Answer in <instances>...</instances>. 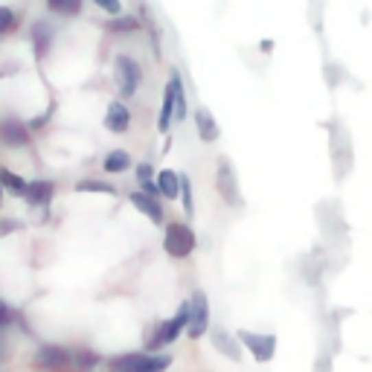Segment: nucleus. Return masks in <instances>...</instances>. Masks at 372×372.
<instances>
[{
    "instance_id": "nucleus-1",
    "label": "nucleus",
    "mask_w": 372,
    "mask_h": 372,
    "mask_svg": "<svg viewBox=\"0 0 372 372\" xmlns=\"http://www.w3.org/2000/svg\"><path fill=\"white\" fill-rule=\"evenodd\" d=\"M114 79H117V91L119 96H134L140 91V82H143V67L140 61L128 56V53H119L114 58Z\"/></svg>"
},
{
    "instance_id": "nucleus-2",
    "label": "nucleus",
    "mask_w": 372,
    "mask_h": 372,
    "mask_svg": "<svg viewBox=\"0 0 372 372\" xmlns=\"http://www.w3.org/2000/svg\"><path fill=\"white\" fill-rule=\"evenodd\" d=\"M172 361L166 355H119L111 361V372H163Z\"/></svg>"
},
{
    "instance_id": "nucleus-3",
    "label": "nucleus",
    "mask_w": 372,
    "mask_h": 372,
    "mask_svg": "<svg viewBox=\"0 0 372 372\" xmlns=\"http://www.w3.org/2000/svg\"><path fill=\"white\" fill-rule=\"evenodd\" d=\"M216 189L221 195V201L227 207H242V195H239V181H235V172L233 163L227 157H218V166H216Z\"/></svg>"
},
{
    "instance_id": "nucleus-4",
    "label": "nucleus",
    "mask_w": 372,
    "mask_h": 372,
    "mask_svg": "<svg viewBox=\"0 0 372 372\" xmlns=\"http://www.w3.org/2000/svg\"><path fill=\"white\" fill-rule=\"evenodd\" d=\"M163 247H166L169 256L186 259V256L195 251V233H192V227H186V224H169Z\"/></svg>"
},
{
    "instance_id": "nucleus-5",
    "label": "nucleus",
    "mask_w": 372,
    "mask_h": 372,
    "mask_svg": "<svg viewBox=\"0 0 372 372\" xmlns=\"http://www.w3.org/2000/svg\"><path fill=\"white\" fill-rule=\"evenodd\" d=\"M186 312H189V320H186V332L192 338H201L209 326V305H207V294L204 291H195L192 300L186 303Z\"/></svg>"
},
{
    "instance_id": "nucleus-6",
    "label": "nucleus",
    "mask_w": 372,
    "mask_h": 372,
    "mask_svg": "<svg viewBox=\"0 0 372 372\" xmlns=\"http://www.w3.org/2000/svg\"><path fill=\"white\" fill-rule=\"evenodd\" d=\"M30 41H32L35 58H38V61L47 58L49 49H53V44H56V27L49 21H44V18H35L32 27H30Z\"/></svg>"
},
{
    "instance_id": "nucleus-7",
    "label": "nucleus",
    "mask_w": 372,
    "mask_h": 372,
    "mask_svg": "<svg viewBox=\"0 0 372 372\" xmlns=\"http://www.w3.org/2000/svg\"><path fill=\"white\" fill-rule=\"evenodd\" d=\"M0 143L9 146V148L30 146V128L23 126L18 117H3L0 119Z\"/></svg>"
},
{
    "instance_id": "nucleus-8",
    "label": "nucleus",
    "mask_w": 372,
    "mask_h": 372,
    "mask_svg": "<svg viewBox=\"0 0 372 372\" xmlns=\"http://www.w3.org/2000/svg\"><path fill=\"white\" fill-rule=\"evenodd\" d=\"M242 338V343L247 346V349L253 352V358L256 361H270L274 358V352H277V338L274 334H256V332H242L239 334Z\"/></svg>"
},
{
    "instance_id": "nucleus-9",
    "label": "nucleus",
    "mask_w": 372,
    "mask_h": 372,
    "mask_svg": "<svg viewBox=\"0 0 372 372\" xmlns=\"http://www.w3.org/2000/svg\"><path fill=\"white\" fill-rule=\"evenodd\" d=\"M105 128L111 134H126L131 128V111L122 102H111L105 111Z\"/></svg>"
},
{
    "instance_id": "nucleus-10",
    "label": "nucleus",
    "mask_w": 372,
    "mask_h": 372,
    "mask_svg": "<svg viewBox=\"0 0 372 372\" xmlns=\"http://www.w3.org/2000/svg\"><path fill=\"white\" fill-rule=\"evenodd\" d=\"M186 320H189V312H186V305L181 308V314L175 317V320H169V323H163L160 326V332H157V338L148 343V349L152 346H166V343H175L178 340V334L183 332V326H186Z\"/></svg>"
},
{
    "instance_id": "nucleus-11",
    "label": "nucleus",
    "mask_w": 372,
    "mask_h": 372,
    "mask_svg": "<svg viewBox=\"0 0 372 372\" xmlns=\"http://www.w3.org/2000/svg\"><path fill=\"white\" fill-rule=\"evenodd\" d=\"M35 364L44 367V369H65L70 364V355L65 346H41L38 355H35Z\"/></svg>"
},
{
    "instance_id": "nucleus-12",
    "label": "nucleus",
    "mask_w": 372,
    "mask_h": 372,
    "mask_svg": "<svg viewBox=\"0 0 372 372\" xmlns=\"http://www.w3.org/2000/svg\"><path fill=\"white\" fill-rule=\"evenodd\" d=\"M53 192H56L53 181H32V183H27V189H23V198H27L30 207H47Z\"/></svg>"
},
{
    "instance_id": "nucleus-13",
    "label": "nucleus",
    "mask_w": 372,
    "mask_h": 372,
    "mask_svg": "<svg viewBox=\"0 0 372 372\" xmlns=\"http://www.w3.org/2000/svg\"><path fill=\"white\" fill-rule=\"evenodd\" d=\"M131 204L137 207L146 218H152L154 224H163V207H160V201H157L154 195H146L143 189L140 192H131Z\"/></svg>"
},
{
    "instance_id": "nucleus-14",
    "label": "nucleus",
    "mask_w": 372,
    "mask_h": 372,
    "mask_svg": "<svg viewBox=\"0 0 372 372\" xmlns=\"http://www.w3.org/2000/svg\"><path fill=\"white\" fill-rule=\"evenodd\" d=\"M195 128H198V137H201V143H216L218 140V122L213 119V114H209L207 108H198L195 111Z\"/></svg>"
},
{
    "instance_id": "nucleus-15",
    "label": "nucleus",
    "mask_w": 372,
    "mask_h": 372,
    "mask_svg": "<svg viewBox=\"0 0 372 372\" xmlns=\"http://www.w3.org/2000/svg\"><path fill=\"white\" fill-rule=\"evenodd\" d=\"M166 88L172 93V105H175V122H183L186 119V91H183V79L178 70H172Z\"/></svg>"
},
{
    "instance_id": "nucleus-16",
    "label": "nucleus",
    "mask_w": 372,
    "mask_h": 372,
    "mask_svg": "<svg viewBox=\"0 0 372 372\" xmlns=\"http://www.w3.org/2000/svg\"><path fill=\"white\" fill-rule=\"evenodd\" d=\"M84 0H47V12L56 18H79Z\"/></svg>"
},
{
    "instance_id": "nucleus-17",
    "label": "nucleus",
    "mask_w": 372,
    "mask_h": 372,
    "mask_svg": "<svg viewBox=\"0 0 372 372\" xmlns=\"http://www.w3.org/2000/svg\"><path fill=\"white\" fill-rule=\"evenodd\" d=\"M128 166H131V154L126 148H114V152H108L102 160V169L111 172V175H122V172H128Z\"/></svg>"
},
{
    "instance_id": "nucleus-18",
    "label": "nucleus",
    "mask_w": 372,
    "mask_h": 372,
    "mask_svg": "<svg viewBox=\"0 0 372 372\" xmlns=\"http://www.w3.org/2000/svg\"><path fill=\"white\" fill-rule=\"evenodd\" d=\"M157 186H160V195L169 198V201H175V198H181V175L172 169H163L157 175Z\"/></svg>"
},
{
    "instance_id": "nucleus-19",
    "label": "nucleus",
    "mask_w": 372,
    "mask_h": 372,
    "mask_svg": "<svg viewBox=\"0 0 372 372\" xmlns=\"http://www.w3.org/2000/svg\"><path fill=\"white\" fill-rule=\"evenodd\" d=\"M213 343H216V349L218 352H224L227 358H230V361H239V349H235V340L230 338V334L227 332H221V329H213Z\"/></svg>"
},
{
    "instance_id": "nucleus-20",
    "label": "nucleus",
    "mask_w": 372,
    "mask_h": 372,
    "mask_svg": "<svg viewBox=\"0 0 372 372\" xmlns=\"http://www.w3.org/2000/svg\"><path fill=\"white\" fill-rule=\"evenodd\" d=\"M108 32H137L140 30V18L137 15H114V21L105 23Z\"/></svg>"
},
{
    "instance_id": "nucleus-21",
    "label": "nucleus",
    "mask_w": 372,
    "mask_h": 372,
    "mask_svg": "<svg viewBox=\"0 0 372 372\" xmlns=\"http://www.w3.org/2000/svg\"><path fill=\"white\" fill-rule=\"evenodd\" d=\"M0 186H3V189H9L12 195H21V198H23V189H27V181H23L21 175H15L12 169H0Z\"/></svg>"
},
{
    "instance_id": "nucleus-22",
    "label": "nucleus",
    "mask_w": 372,
    "mask_h": 372,
    "mask_svg": "<svg viewBox=\"0 0 372 372\" xmlns=\"http://www.w3.org/2000/svg\"><path fill=\"white\" fill-rule=\"evenodd\" d=\"M18 30V12L12 6H0V38H6Z\"/></svg>"
},
{
    "instance_id": "nucleus-23",
    "label": "nucleus",
    "mask_w": 372,
    "mask_h": 372,
    "mask_svg": "<svg viewBox=\"0 0 372 372\" xmlns=\"http://www.w3.org/2000/svg\"><path fill=\"white\" fill-rule=\"evenodd\" d=\"M175 122V105H172V93H169V88H166V93H163V111H160V119H157V128L160 131H169V126Z\"/></svg>"
},
{
    "instance_id": "nucleus-24",
    "label": "nucleus",
    "mask_w": 372,
    "mask_h": 372,
    "mask_svg": "<svg viewBox=\"0 0 372 372\" xmlns=\"http://www.w3.org/2000/svg\"><path fill=\"white\" fill-rule=\"evenodd\" d=\"M76 192H105V195H117V186H111L105 181H79Z\"/></svg>"
},
{
    "instance_id": "nucleus-25",
    "label": "nucleus",
    "mask_w": 372,
    "mask_h": 372,
    "mask_svg": "<svg viewBox=\"0 0 372 372\" xmlns=\"http://www.w3.org/2000/svg\"><path fill=\"white\" fill-rule=\"evenodd\" d=\"M181 201H183V209L186 213H195V207H192V186H189V178L181 175Z\"/></svg>"
},
{
    "instance_id": "nucleus-26",
    "label": "nucleus",
    "mask_w": 372,
    "mask_h": 372,
    "mask_svg": "<svg viewBox=\"0 0 372 372\" xmlns=\"http://www.w3.org/2000/svg\"><path fill=\"white\" fill-rule=\"evenodd\" d=\"M91 3L96 6V9H102L105 15H122V0H91Z\"/></svg>"
},
{
    "instance_id": "nucleus-27",
    "label": "nucleus",
    "mask_w": 372,
    "mask_h": 372,
    "mask_svg": "<svg viewBox=\"0 0 372 372\" xmlns=\"http://www.w3.org/2000/svg\"><path fill=\"white\" fill-rule=\"evenodd\" d=\"M96 361H99V358H96L93 352H79V355H76V367H79L82 372H88L91 367H96Z\"/></svg>"
},
{
    "instance_id": "nucleus-28",
    "label": "nucleus",
    "mask_w": 372,
    "mask_h": 372,
    "mask_svg": "<svg viewBox=\"0 0 372 372\" xmlns=\"http://www.w3.org/2000/svg\"><path fill=\"white\" fill-rule=\"evenodd\" d=\"M148 181H154V169H152V163H140V166H137V183L143 186V183H148Z\"/></svg>"
},
{
    "instance_id": "nucleus-29",
    "label": "nucleus",
    "mask_w": 372,
    "mask_h": 372,
    "mask_svg": "<svg viewBox=\"0 0 372 372\" xmlns=\"http://www.w3.org/2000/svg\"><path fill=\"white\" fill-rule=\"evenodd\" d=\"M12 317H15V314H12V308H9L3 300H0V329L9 326V323H12Z\"/></svg>"
},
{
    "instance_id": "nucleus-30",
    "label": "nucleus",
    "mask_w": 372,
    "mask_h": 372,
    "mask_svg": "<svg viewBox=\"0 0 372 372\" xmlns=\"http://www.w3.org/2000/svg\"><path fill=\"white\" fill-rule=\"evenodd\" d=\"M18 70H21V65H3V70H0V76H3V79H6V76H15Z\"/></svg>"
},
{
    "instance_id": "nucleus-31",
    "label": "nucleus",
    "mask_w": 372,
    "mask_h": 372,
    "mask_svg": "<svg viewBox=\"0 0 372 372\" xmlns=\"http://www.w3.org/2000/svg\"><path fill=\"white\" fill-rule=\"evenodd\" d=\"M259 49H262V53H270V49H274V41H270V38L259 41Z\"/></svg>"
},
{
    "instance_id": "nucleus-32",
    "label": "nucleus",
    "mask_w": 372,
    "mask_h": 372,
    "mask_svg": "<svg viewBox=\"0 0 372 372\" xmlns=\"http://www.w3.org/2000/svg\"><path fill=\"white\" fill-rule=\"evenodd\" d=\"M0 230H3V233H9V230H18V221H3V224H0Z\"/></svg>"
},
{
    "instance_id": "nucleus-33",
    "label": "nucleus",
    "mask_w": 372,
    "mask_h": 372,
    "mask_svg": "<svg viewBox=\"0 0 372 372\" xmlns=\"http://www.w3.org/2000/svg\"><path fill=\"white\" fill-rule=\"evenodd\" d=\"M0 189H3V186H0Z\"/></svg>"
}]
</instances>
